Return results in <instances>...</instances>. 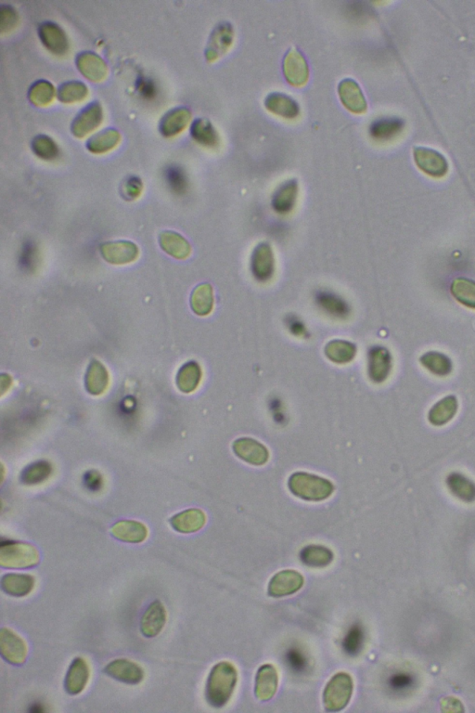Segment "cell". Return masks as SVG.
Listing matches in <instances>:
<instances>
[{"label": "cell", "instance_id": "obj_1", "mask_svg": "<svg viewBox=\"0 0 475 713\" xmlns=\"http://www.w3.org/2000/svg\"><path fill=\"white\" fill-rule=\"evenodd\" d=\"M237 683V671L233 664L220 662L214 667L208 677L207 700L214 708H222L230 700Z\"/></svg>", "mask_w": 475, "mask_h": 713}, {"label": "cell", "instance_id": "obj_2", "mask_svg": "<svg viewBox=\"0 0 475 713\" xmlns=\"http://www.w3.org/2000/svg\"><path fill=\"white\" fill-rule=\"evenodd\" d=\"M39 551L25 542H8L0 548V565L5 568H29L39 564Z\"/></svg>", "mask_w": 475, "mask_h": 713}, {"label": "cell", "instance_id": "obj_3", "mask_svg": "<svg viewBox=\"0 0 475 713\" xmlns=\"http://www.w3.org/2000/svg\"><path fill=\"white\" fill-rule=\"evenodd\" d=\"M353 680L349 674L340 672L335 674L324 691V706L327 711L339 712L346 707L352 697Z\"/></svg>", "mask_w": 475, "mask_h": 713}, {"label": "cell", "instance_id": "obj_4", "mask_svg": "<svg viewBox=\"0 0 475 713\" xmlns=\"http://www.w3.org/2000/svg\"><path fill=\"white\" fill-rule=\"evenodd\" d=\"M414 161L422 171L433 178H443L448 171V162L441 152L427 147H414Z\"/></svg>", "mask_w": 475, "mask_h": 713}, {"label": "cell", "instance_id": "obj_5", "mask_svg": "<svg viewBox=\"0 0 475 713\" xmlns=\"http://www.w3.org/2000/svg\"><path fill=\"white\" fill-rule=\"evenodd\" d=\"M250 268L254 278L259 282H266L275 273L273 251L268 242H261L254 247L251 256Z\"/></svg>", "mask_w": 475, "mask_h": 713}, {"label": "cell", "instance_id": "obj_6", "mask_svg": "<svg viewBox=\"0 0 475 713\" xmlns=\"http://www.w3.org/2000/svg\"><path fill=\"white\" fill-rule=\"evenodd\" d=\"M0 653L3 659L13 665H22L27 658V645L22 638L8 628L0 632Z\"/></svg>", "mask_w": 475, "mask_h": 713}, {"label": "cell", "instance_id": "obj_7", "mask_svg": "<svg viewBox=\"0 0 475 713\" xmlns=\"http://www.w3.org/2000/svg\"><path fill=\"white\" fill-rule=\"evenodd\" d=\"M100 251L104 261L114 265L131 263L140 255L137 245L129 241L105 242Z\"/></svg>", "mask_w": 475, "mask_h": 713}, {"label": "cell", "instance_id": "obj_8", "mask_svg": "<svg viewBox=\"0 0 475 713\" xmlns=\"http://www.w3.org/2000/svg\"><path fill=\"white\" fill-rule=\"evenodd\" d=\"M110 677L127 685H138L144 679V672L141 666L131 660L118 659L112 660L104 668Z\"/></svg>", "mask_w": 475, "mask_h": 713}, {"label": "cell", "instance_id": "obj_9", "mask_svg": "<svg viewBox=\"0 0 475 713\" xmlns=\"http://www.w3.org/2000/svg\"><path fill=\"white\" fill-rule=\"evenodd\" d=\"M283 74L286 80L294 86L305 85L308 81V63L297 48H292L283 60Z\"/></svg>", "mask_w": 475, "mask_h": 713}, {"label": "cell", "instance_id": "obj_10", "mask_svg": "<svg viewBox=\"0 0 475 713\" xmlns=\"http://www.w3.org/2000/svg\"><path fill=\"white\" fill-rule=\"evenodd\" d=\"M303 584L304 577L297 571H280L269 582L268 594L274 597L291 596L300 590Z\"/></svg>", "mask_w": 475, "mask_h": 713}, {"label": "cell", "instance_id": "obj_11", "mask_svg": "<svg viewBox=\"0 0 475 713\" xmlns=\"http://www.w3.org/2000/svg\"><path fill=\"white\" fill-rule=\"evenodd\" d=\"M338 93L344 106L354 114H363L367 111V105L360 86L351 79L341 81L338 86Z\"/></svg>", "mask_w": 475, "mask_h": 713}, {"label": "cell", "instance_id": "obj_12", "mask_svg": "<svg viewBox=\"0 0 475 713\" xmlns=\"http://www.w3.org/2000/svg\"><path fill=\"white\" fill-rule=\"evenodd\" d=\"M167 622V612L158 600L152 602L145 610L141 620V634L147 638L157 636Z\"/></svg>", "mask_w": 475, "mask_h": 713}, {"label": "cell", "instance_id": "obj_13", "mask_svg": "<svg viewBox=\"0 0 475 713\" xmlns=\"http://www.w3.org/2000/svg\"><path fill=\"white\" fill-rule=\"evenodd\" d=\"M315 301L321 310L336 319H346L351 313L349 303L332 291H318L315 294Z\"/></svg>", "mask_w": 475, "mask_h": 713}, {"label": "cell", "instance_id": "obj_14", "mask_svg": "<svg viewBox=\"0 0 475 713\" xmlns=\"http://www.w3.org/2000/svg\"><path fill=\"white\" fill-rule=\"evenodd\" d=\"M91 672L86 661L82 658H77L72 660L66 674L65 687L66 692L70 695H78L85 690L88 685Z\"/></svg>", "mask_w": 475, "mask_h": 713}, {"label": "cell", "instance_id": "obj_15", "mask_svg": "<svg viewBox=\"0 0 475 713\" xmlns=\"http://www.w3.org/2000/svg\"><path fill=\"white\" fill-rule=\"evenodd\" d=\"M111 533L119 541L127 544H141L147 539L149 532L147 527L141 522L122 521L112 526Z\"/></svg>", "mask_w": 475, "mask_h": 713}, {"label": "cell", "instance_id": "obj_16", "mask_svg": "<svg viewBox=\"0 0 475 713\" xmlns=\"http://www.w3.org/2000/svg\"><path fill=\"white\" fill-rule=\"evenodd\" d=\"M265 106L269 112L285 119H294L300 114V107L292 98L278 92L269 94L266 98Z\"/></svg>", "mask_w": 475, "mask_h": 713}, {"label": "cell", "instance_id": "obj_17", "mask_svg": "<svg viewBox=\"0 0 475 713\" xmlns=\"http://www.w3.org/2000/svg\"><path fill=\"white\" fill-rule=\"evenodd\" d=\"M34 577L29 574L8 573L2 577L1 588L8 596L25 597L34 590Z\"/></svg>", "mask_w": 475, "mask_h": 713}, {"label": "cell", "instance_id": "obj_18", "mask_svg": "<svg viewBox=\"0 0 475 713\" xmlns=\"http://www.w3.org/2000/svg\"><path fill=\"white\" fill-rule=\"evenodd\" d=\"M297 196V181L295 180L287 181L274 192L273 197H272V207L277 213L288 214L294 209Z\"/></svg>", "mask_w": 475, "mask_h": 713}, {"label": "cell", "instance_id": "obj_19", "mask_svg": "<svg viewBox=\"0 0 475 713\" xmlns=\"http://www.w3.org/2000/svg\"><path fill=\"white\" fill-rule=\"evenodd\" d=\"M159 244L167 255L179 261L186 259L191 253V247L187 240L172 230L162 233L159 236Z\"/></svg>", "mask_w": 475, "mask_h": 713}, {"label": "cell", "instance_id": "obj_20", "mask_svg": "<svg viewBox=\"0 0 475 713\" xmlns=\"http://www.w3.org/2000/svg\"><path fill=\"white\" fill-rule=\"evenodd\" d=\"M279 685V676L274 666L263 665L256 675V695L259 700L266 701L273 698Z\"/></svg>", "mask_w": 475, "mask_h": 713}, {"label": "cell", "instance_id": "obj_21", "mask_svg": "<svg viewBox=\"0 0 475 713\" xmlns=\"http://www.w3.org/2000/svg\"><path fill=\"white\" fill-rule=\"evenodd\" d=\"M207 518L204 512L198 509H189L174 516L170 519L171 526L181 533H193L204 526Z\"/></svg>", "mask_w": 475, "mask_h": 713}, {"label": "cell", "instance_id": "obj_22", "mask_svg": "<svg viewBox=\"0 0 475 713\" xmlns=\"http://www.w3.org/2000/svg\"><path fill=\"white\" fill-rule=\"evenodd\" d=\"M109 385V374L103 363L93 360L86 374V388L89 394L100 396Z\"/></svg>", "mask_w": 475, "mask_h": 713}, {"label": "cell", "instance_id": "obj_23", "mask_svg": "<svg viewBox=\"0 0 475 713\" xmlns=\"http://www.w3.org/2000/svg\"><path fill=\"white\" fill-rule=\"evenodd\" d=\"M190 307L198 316H207L214 308L213 288L209 284H202L193 290L190 296Z\"/></svg>", "mask_w": 475, "mask_h": 713}, {"label": "cell", "instance_id": "obj_24", "mask_svg": "<svg viewBox=\"0 0 475 713\" xmlns=\"http://www.w3.org/2000/svg\"><path fill=\"white\" fill-rule=\"evenodd\" d=\"M369 370L376 381L384 380L391 370V356L387 349L376 346L370 351Z\"/></svg>", "mask_w": 475, "mask_h": 713}, {"label": "cell", "instance_id": "obj_25", "mask_svg": "<svg viewBox=\"0 0 475 713\" xmlns=\"http://www.w3.org/2000/svg\"><path fill=\"white\" fill-rule=\"evenodd\" d=\"M202 378V370L198 363L190 362L186 363L178 371L176 375V385L184 393H190L195 391Z\"/></svg>", "mask_w": 475, "mask_h": 713}, {"label": "cell", "instance_id": "obj_26", "mask_svg": "<svg viewBox=\"0 0 475 713\" xmlns=\"http://www.w3.org/2000/svg\"><path fill=\"white\" fill-rule=\"evenodd\" d=\"M234 30L233 25L228 22H223L214 31L211 45V59H216L222 54L227 53L228 48L233 44Z\"/></svg>", "mask_w": 475, "mask_h": 713}, {"label": "cell", "instance_id": "obj_27", "mask_svg": "<svg viewBox=\"0 0 475 713\" xmlns=\"http://www.w3.org/2000/svg\"><path fill=\"white\" fill-rule=\"evenodd\" d=\"M452 296L460 304L475 310V282L467 278H457L452 282Z\"/></svg>", "mask_w": 475, "mask_h": 713}, {"label": "cell", "instance_id": "obj_28", "mask_svg": "<svg viewBox=\"0 0 475 713\" xmlns=\"http://www.w3.org/2000/svg\"><path fill=\"white\" fill-rule=\"evenodd\" d=\"M300 558L306 565L312 568H323L331 564L333 555L331 550L323 547H308L300 554Z\"/></svg>", "mask_w": 475, "mask_h": 713}, {"label": "cell", "instance_id": "obj_29", "mask_svg": "<svg viewBox=\"0 0 475 713\" xmlns=\"http://www.w3.org/2000/svg\"><path fill=\"white\" fill-rule=\"evenodd\" d=\"M403 128V122L398 118H381L370 126V135L376 140H388L398 134Z\"/></svg>", "mask_w": 475, "mask_h": 713}, {"label": "cell", "instance_id": "obj_30", "mask_svg": "<svg viewBox=\"0 0 475 713\" xmlns=\"http://www.w3.org/2000/svg\"><path fill=\"white\" fill-rule=\"evenodd\" d=\"M326 355L332 362L346 363L354 359L356 348L353 344L341 340H334L326 346Z\"/></svg>", "mask_w": 475, "mask_h": 713}, {"label": "cell", "instance_id": "obj_31", "mask_svg": "<svg viewBox=\"0 0 475 713\" xmlns=\"http://www.w3.org/2000/svg\"><path fill=\"white\" fill-rule=\"evenodd\" d=\"M51 466L48 462L40 461L31 464L22 474V481L27 485L40 484L51 474Z\"/></svg>", "mask_w": 475, "mask_h": 713}, {"label": "cell", "instance_id": "obj_32", "mask_svg": "<svg viewBox=\"0 0 475 713\" xmlns=\"http://www.w3.org/2000/svg\"><path fill=\"white\" fill-rule=\"evenodd\" d=\"M421 362L425 367L436 374H447L451 371L450 360L445 355L430 352L422 357Z\"/></svg>", "mask_w": 475, "mask_h": 713}, {"label": "cell", "instance_id": "obj_33", "mask_svg": "<svg viewBox=\"0 0 475 713\" xmlns=\"http://www.w3.org/2000/svg\"><path fill=\"white\" fill-rule=\"evenodd\" d=\"M364 632L360 626H353L344 639V652L350 656H356V655L360 653L364 645Z\"/></svg>", "mask_w": 475, "mask_h": 713}, {"label": "cell", "instance_id": "obj_34", "mask_svg": "<svg viewBox=\"0 0 475 713\" xmlns=\"http://www.w3.org/2000/svg\"><path fill=\"white\" fill-rule=\"evenodd\" d=\"M194 135L198 138L200 143L205 145L216 146L219 143V137L214 131L213 126L207 121H201L196 124Z\"/></svg>", "mask_w": 475, "mask_h": 713}, {"label": "cell", "instance_id": "obj_35", "mask_svg": "<svg viewBox=\"0 0 475 713\" xmlns=\"http://www.w3.org/2000/svg\"><path fill=\"white\" fill-rule=\"evenodd\" d=\"M168 184L176 192H183L187 185L186 177L183 171L178 166H170L166 172Z\"/></svg>", "mask_w": 475, "mask_h": 713}, {"label": "cell", "instance_id": "obj_36", "mask_svg": "<svg viewBox=\"0 0 475 713\" xmlns=\"http://www.w3.org/2000/svg\"><path fill=\"white\" fill-rule=\"evenodd\" d=\"M286 660L289 668L295 672H299V674L305 672L308 667V658L299 649H291L287 653Z\"/></svg>", "mask_w": 475, "mask_h": 713}, {"label": "cell", "instance_id": "obj_37", "mask_svg": "<svg viewBox=\"0 0 475 713\" xmlns=\"http://www.w3.org/2000/svg\"><path fill=\"white\" fill-rule=\"evenodd\" d=\"M286 325L294 336H302L306 333L305 325L299 318L289 314L286 317Z\"/></svg>", "mask_w": 475, "mask_h": 713}, {"label": "cell", "instance_id": "obj_38", "mask_svg": "<svg viewBox=\"0 0 475 713\" xmlns=\"http://www.w3.org/2000/svg\"><path fill=\"white\" fill-rule=\"evenodd\" d=\"M138 89L144 97L152 98L155 94V86L150 81L141 79L138 82Z\"/></svg>", "mask_w": 475, "mask_h": 713}, {"label": "cell", "instance_id": "obj_39", "mask_svg": "<svg viewBox=\"0 0 475 713\" xmlns=\"http://www.w3.org/2000/svg\"><path fill=\"white\" fill-rule=\"evenodd\" d=\"M86 485L89 490H97L101 485L100 476L96 472H89L86 476Z\"/></svg>", "mask_w": 475, "mask_h": 713}]
</instances>
